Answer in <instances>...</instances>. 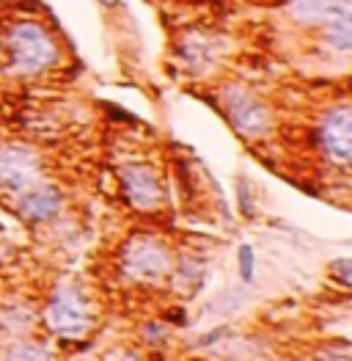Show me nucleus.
<instances>
[{
  "mask_svg": "<svg viewBox=\"0 0 352 361\" xmlns=\"http://www.w3.org/2000/svg\"><path fill=\"white\" fill-rule=\"evenodd\" d=\"M149 329V342H157V339H160V336H163V329H165V326H163V323H149L146 326Z\"/></svg>",
  "mask_w": 352,
  "mask_h": 361,
  "instance_id": "16",
  "label": "nucleus"
},
{
  "mask_svg": "<svg viewBox=\"0 0 352 361\" xmlns=\"http://www.w3.org/2000/svg\"><path fill=\"white\" fill-rule=\"evenodd\" d=\"M44 326L61 339H80L94 326V306L88 293L75 281H61L44 303Z\"/></svg>",
  "mask_w": 352,
  "mask_h": 361,
  "instance_id": "3",
  "label": "nucleus"
},
{
  "mask_svg": "<svg viewBox=\"0 0 352 361\" xmlns=\"http://www.w3.org/2000/svg\"><path fill=\"white\" fill-rule=\"evenodd\" d=\"M105 8H121L124 6V0H99Z\"/></svg>",
  "mask_w": 352,
  "mask_h": 361,
  "instance_id": "18",
  "label": "nucleus"
},
{
  "mask_svg": "<svg viewBox=\"0 0 352 361\" xmlns=\"http://www.w3.org/2000/svg\"><path fill=\"white\" fill-rule=\"evenodd\" d=\"M336 6V0H289L287 14L297 28H320L325 17L330 14V8Z\"/></svg>",
  "mask_w": 352,
  "mask_h": 361,
  "instance_id": "11",
  "label": "nucleus"
},
{
  "mask_svg": "<svg viewBox=\"0 0 352 361\" xmlns=\"http://www.w3.org/2000/svg\"><path fill=\"white\" fill-rule=\"evenodd\" d=\"M322 30V44L333 50L336 56H350L352 53V0H336L330 14L320 25Z\"/></svg>",
  "mask_w": 352,
  "mask_h": 361,
  "instance_id": "9",
  "label": "nucleus"
},
{
  "mask_svg": "<svg viewBox=\"0 0 352 361\" xmlns=\"http://www.w3.org/2000/svg\"><path fill=\"white\" fill-rule=\"evenodd\" d=\"M6 361H50V353H47L44 345L23 339V342H14L6 350Z\"/></svg>",
  "mask_w": 352,
  "mask_h": 361,
  "instance_id": "12",
  "label": "nucleus"
},
{
  "mask_svg": "<svg viewBox=\"0 0 352 361\" xmlns=\"http://www.w3.org/2000/svg\"><path fill=\"white\" fill-rule=\"evenodd\" d=\"M63 63L58 33L42 17H11L0 25V69L17 80H36Z\"/></svg>",
  "mask_w": 352,
  "mask_h": 361,
  "instance_id": "1",
  "label": "nucleus"
},
{
  "mask_svg": "<svg viewBox=\"0 0 352 361\" xmlns=\"http://www.w3.org/2000/svg\"><path fill=\"white\" fill-rule=\"evenodd\" d=\"M168 317H171V323H179V326L184 323V312H182V309H179V312H171Z\"/></svg>",
  "mask_w": 352,
  "mask_h": 361,
  "instance_id": "19",
  "label": "nucleus"
},
{
  "mask_svg": "<svg viewBox=\"0 0 352 361\" xmlns=\"http://www.w3.org/2000/svg\"><path fill=\"white\" fill-rule=\"evenodd\" d=\"M118 273L138 287H160L174 271V254L168 243L151 232H135L118 248Z\"/></svg>",
  "mask_w": 352,
  "mask_h": 361,
  "instance_id": "2",
  "label": "nucleus"
},
{
  "mask_svg": "<svg viewBox=\"0 0 352 361\" xmlns=\"http://www.w3.org/2000/svg\"><path fill=\"white\" fill-rule=\"evenodd\" d=\"M176 56L182 63H187L193 72H204L218 61V42L206 39L201 30L196 33H184L176 44Z\"/></svg>",
  "mask_w": 352,
  "mask_h": 361,
  "instance_id": "10",
  "label": "nucleus"
},
{
  "mask_svg": "<svg viewBox=\"0 0 352 361\" xmlns=\"http://www.w3.org/2000/svg\"><path fill=\"white\" fill-rule=\"evenodd\" d=\"M44 177V163L42 154L30 144L23 141H8L0 144V190L6 193H23L33 188Z\"/></svg>",
  "mask_w": 352,
  "mask_h": 361,
  "instance_id": "7",
  "label": "nucleus"
},
{
  "mask_svg": "<svg viewBox=\"0 0 352 361\" xmlns=\"http://www.w3.org/2000/svg\"><path fill=\"white\" fill-rule=\"evenodd\" d=\"M237 273H239L242 284H253V279H256V251H253L251 243H242L237 248Z\"/></svg>",
  "mask_w": 352,
  "mask_h": 361,
  "instance_id": "13",
  "label": "nucleus"
},
{
  "mask_svg": "<svg viewBox=\"0 0 352 361\" xmlns=\"http://www.w3.org/2000/svg\"><path fill=\"white\" fill-rule=\"evenodd\" d=\"M218 102L223 116L229 119V124L234 127L237 135L256 141L264 138L272 130V114L270 105L264 102L259 94L242 86V83H223L218 89Z\"/></svg>",
  "mask_w": 352,
  "mask_h": 361,
  "instance_id": "4",
  "label": "nucleus"
},
{
  "mask_svg": "<svg viewBox=\"0 0 352 361\" xmlns=\"http://www.w3.org/2000/svg\"><path fill=\"white\" fill-rule=\"evenodd\" d=\"M314 147L336 169H350L352 163V108L350 102H336L325 111L314 127Z\"/></svg>",
  "mask_w": 352,
  "mask_h": 361,
  "instance_id": "5",
  "label": "nucleus"
},
{
  "mask_svg": "<svg viewBox=\"0 0 352 361\" xmlns=\"http://www.w3.org/2000/svg\"><path fill=\"white\" fill-rule=\"evenodd\" d=\"M61 212H63V190L58 185L42 180L28 190L17 193V215L25 224L42 226V224L56 221Z\"/></svg>",
  "mask_w": 352,
  "mask_h": 361,
  "instance_id": "8",
  "label": "nucleus"
},
{
  "mask_svg": "<svg viewBox=\"0 0 352 361\" xmlns=\"http://www.w3.org/2000/svg\"><path fill=\"white\" fill-rule=\"evenodd\" d=\"M237 204H239V212L245 218H253L256 215V204H253V196H251V182H248V177H239L237 180Z\"/></svg>",
  "mask_w": 352,
  "mask_h": 361,
  "instance_id": "14",
  "label": "nucleus"
},
{
  "mask_svg": "<svg viewBox=\"0 0 352 361\" xmlns=\"http://www.w3.org/2000/svg\"><path fill=\"white\" fill-rule=\"evenodd\" d=\"M118 188L124 202L138 212H154L160 210L163 199H165V185L160 177V169L154 163H124L118 169Z\"/></svg>",
  "mask_w": 352,
  "mask_h": 361,
  "instance_id": "6",
  "label": "nucleus"
},
{
  "mask_svg": "<svg viewBox=\"0 0 352 361\" xmlns=\"http://www.w3.org/2000/svg\"><path fill=\"white\" fill-rule=\"evenodd\" d=\"M108 361H141V359H138V353H132V350H116Z\"/></svg>",
  "mask_w": 352,
  "mask_h": 361,
  "instance_id": "17",
  "label": "nucleus"
},
{
  "mask_svg": "<svg viewBox=\"0 0 352 361\" xmlns=\"http://www.w3.org/2000/svg\"><path fill=\"white\" fill-rule=\"evenodd\" d=\"M327 273H330V279H336L341 287H350L352 284V259L350 257H339V259H333V262L327 265Z\"/></svg>",
  "mask_w": 352,
  "mask_h": 361,
  "instance_id": "15",
  "label": "nucleus"
}]
</instances>
